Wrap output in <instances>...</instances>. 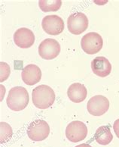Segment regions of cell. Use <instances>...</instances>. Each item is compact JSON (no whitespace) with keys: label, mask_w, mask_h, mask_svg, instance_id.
<instances>
[{"label":"cell","mask_w":119,"mask_h":147,"mask_svg":"<svg viewBox=\"0 0 119 147\" xmlns=\"http://www.w3.org/2000/svg\"><path fill=\"white\" fill-rule=\"evenodd\" d=\"M113 129L115 131V135L117 136L118 138H119V119L116 120L113 124Z\"/></svg>","instance_id":"18"},{"label":"cell","mask_w":119,"mask_h":147,"mask_svg":"<svg viewBox=\"0 0 119 147\" xmlns=\"http://www.w3.org/2000/svg\"><path fill=\"white\" fill-rule=\"evenodd\" d=\"M103 46L102 36L97 33L90 32L85 34L81 40L82 50L89 55H94L99 53Z\"/></svg>","instance_id":"3"},{"label":"cell","mask_w":119,"mask_h":147,"mask_svg":"<svg viewBox=\"0 0 119 147\" xmlns=\"http://www.w3.org/2000/svg\"><path fill=\"white\" fill-rule=\"evenodd\" d=\"M29 138L35 142L45 140L50 134V127L44 120H36L30 123L27 130Z\"/></svg>","instance_id":"4"},{"label":"cell","mask_w":119,"mask_h":147,"mask_svg":"<svg viewBox=\"0 0 119 147\" xmlns=\"http://www.w3.org/2000/svg\"><path fill=\"white\" fill-rule=\"evenodd\" d=\"M0 127H1V143H6L12 137V128L9 124L5 122H1Z\"/></svg>","instance_id":"16"},{"label":"cell","mask_w":119,"mask_h":147,"mask_svg":"<svg viewBox=\"0 0 119 147\" xmlns=\"http://www.w3.org/2000/svg\"><path fill=\"white\" fill-rule=\"evenodd\" d=\"M88 135V128L84 123L74 121L69 123L66 128V137L70 142L78 143L83 140Z\"/></svg>","instance_id":"6"},{"label":"cell","mask_w":119,"mask_h":147,"mask_svg":"<svg viewBox=\"0 0 119 147\" xmlns=\"http://www.w3.org/2000/svg\"><path fill=\"white\" fill-rule=\"evenodd\" d=\"M91 68L94 74L100 78H105L110 74L112 65L106 58L98 56L92 61Z\"/></svg>","instance_id":"12"},{"label":"cell","mask_w":119,"mask_h":147,"mask_svg":"<svg viewBox=\"0 0 119 147\" xmlns=\"http://www.w3.org/2000/svg\"><path fill=\"white\" fill-rule=\"evenodd\" d=\"M42 27L49 35H59L64 30V22L63 19L57 15H47L42 19Z\"/></svg>","instance_id":"9"},{"label":"cell","mask_w":119,"mask_h":147,"mask_svg":"<svg viewBox=\"0 0 119 147\" xmlns=\"http://www.w3.org/2000/svg\"><path fill=\"white\" fill-rule=\"evenodd\" d=\"M94 139L97 143L100 145H108L112 141L113 136L109 126H101L96 130Z\"/></svg>","instance_id":"14"},{"label":"cell","mask_w":119,"mask_h":147,"mask_svg":"<svg viewBox=\"0 0 119 147\" xmlns=\"http://www.w3.org/2000/svg\"><path fill=\"white\" fill-rule=\"evenodd\" d=\"M33 105L40 109H46L51 107L55 101V92L48 85L36 86L32 92Z\"/></svg>","instance_id":"1"},{"label":"cell","mask_w":119,"mask_h":147,"mask_svg":"<svg viewBox=\"0 0 119 147\" xmlns=\"http://www.w3.org/2000/svg\"><path fill=\"white\" fill-rule=\"evenodd\" d=\"M88 91L83 84L79 83H74L71 84L67 90V95L69 99L75 103L83 102L87 97Z\"/></svg>","instance_id":"13"},{"label":"cell","mask_w":119,"mask_h":147,"mask_svg":"<svg viewBox=\"0 0 119 147\" xmlns=\"http://www.w3.org/2000/svg\"><path fill=\"white\" fill-rule=\"evenodd\" d=\"M75 147H92V146L90 145H89V144H88V143H82V144L76 146Z\"/></svg>","instance_id":"19"},{"label":"cell","mask_w":119,"mask_h":147,"mask_svg":"<svg viewBox=\"0 0 119 147\" xmlns=\"http://www.w3.org/2000/svg\"><path fill=\"white\" fill-rule=\"evenodd\" d=\"M88 19L84 13L75 12L69 15L67 19V28L69 31L75 35H79L88 28Z\"/></svg>","instance_id":"5"},{"label":"cell","mask_w":119,"mask_h":147,"mask_svg":"<svg viewBox=\"0 0 119 147\" xmlns=\"http://www.w3.org/2000/svg\"><path fill=\"white\" fill-rule=\"evenodd\" d=\"M21 78L27 85L33 86L40 81L42 78V71L37 65L30 64L23 67Z\"/></svg>","instance_id":"11"},{"label":"cell","mask_w":119,"mask_h":147,"mask_svg":"<svg viewBox=\"0 0 119 147\" xmlns=\"http://www.w3.org/2000/svg\"><path fill=\"white\" fill-rule=\"evenodd\" d=\"M109 108V101L106 97L96 95L89 99L87 104L88 112L94 116H101L104 115Z\"/></svg>","instance_id":"8"},{"label":"cell","mask_w":119,"mask_h":147,"mask_svg":"<svg viewBox=\"0 0 119 147\" xmlns=\"http://www.w3.org/2000/svg\"><path fill=\"white\" fill-rule=\"evenodd\" d=\"M60 53V45L56 40L45 39L39 46V54L42 59L51 60L58 56Z\"/></svg>","instance_id":"7"},{"label":"cell","mask_w":119,"mask_h":147,"mask_svg":"<svg viewBox=\"0 0 119 147\" xmlns=\"http://www.w3.org/2000/svg\"><path fill=\"white\" fill-rule=\"evenodd\" d=\"M0 65H1V80L0 81L3 82L5 80H6L10 74V67L8 64L3 61H1Z\"/></svg>","instance_id":"17"},{"label":"cell","mask_w":119,"mask_h":147,"mask_svg":"<svg viewBox=\"0 0 119 147\" xmlns=\"http://www.w3.org/2000/svg\"><path fill=\"white\" fill-rule=\"evenodd\" d=\"M62 1L56 0V1H45V0H40L39 1V5L40 9L44 12L48 11H57L60 9Z\"/></svg>","instance_id":"15"},{"label":"cell","mask_w":119,"mask_h":147,"mask_svg":"<svg viewBox=\"0 0 119 147\" xmlns=\"http://www.w3.org/2000/svg\"><path fill=\"white\" fill-rule=\"evenodd\" d=\"M29 101V93L23 86H15L10 90L6 102L11 110L22 111L27 106Z\"/></svg>","instance_id":"2"},{"label":"cell","mask_w":119,"mask_h":147,"mask_svg":"<svg viewBox=\"0 0 119 147\" xmlns=\"http://www.w3.org/2000/svg\"><path fill=\"white\" fill-rule=\"evenodd\" d=\"M14 42L18 47L28 49L35 42V35L31 30L26 28H19L14 34Z\"/></svg>","instance_id":"10"}]
</instances>
